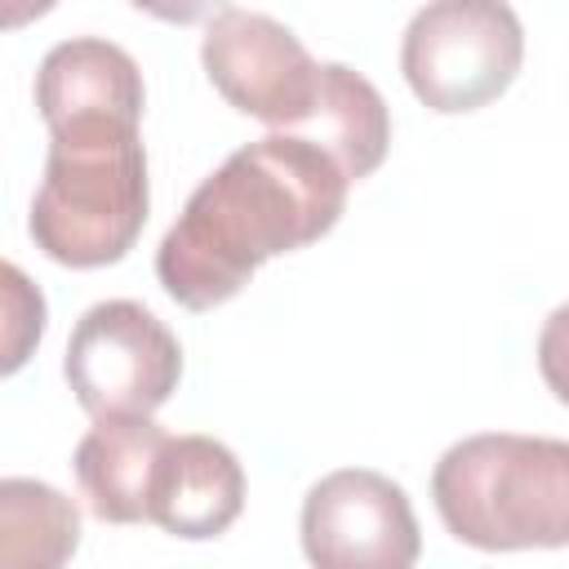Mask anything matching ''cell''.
I'll return each mask as SVG.
<instances>
[{
    "label": "cell",
    "instance_id": "8",
    "mask_svg": "<svg viewBox=\"0 0 569 569\" xmlns=\"http://www.w3.org/2000/svg\"><path fill=\"white\" fill-rule=\"evenodd\" d=\"M169 440L173 436L151 413L93 418V427L84 431L71 458L84 507L102 525L151 520V489H156V471Z\"/></svg>",
    "mask_w": 569,
    "mask_h": 569
},
{
    "label": "cell",
    "instance_id": "3",
    "mask_svg": "<svg viewBox=\"0 0 569 569\" xmlns=\"http://www.w3.org/2000/svg\"><path fill=\"white\" fill-rule=\"evenodd\" d=\"M431 498L445 529L476 551L569 547V440L467 436L440 453Z\"/></svg>",
    "mask_w": 569,
    "mask_h": 569
},
{
    "label": "cell",
    "instance_id": "10",
    "mask_svg": "<svg viewBox=\"0 0 569 569\" xmlns=\"http://www.w3.org/2000/svg\"><path fill=\"white\" fill-rule=\"evenodd\" d=\"M36 107L49 129L67 120H142L147 89L138 62L98 36H71L40 58Z\"/></svg>",
    "mask_w": 569,
    "mask_h": 569
},
{
    "label": "cell",
    "instance_id": "5",
    "mask_svg": "<svg viewBox=\"0 0 569 569\" xmlns=\"http://www.w3.org/2000/svg\"><path fill=\"white\" fill-rule=\"evenodd\" d=\"M62 373L76 405L93 418L156 413L178 391L182 347L142 302L107 298L76 320Z\"/></svg>",
    "mask_w": 569,
    "mask_h": 569
},
{
    "label": "cell",
    "instance_id": "9",
    "mask_svg": "<svg viewBox=\"0 0 569 569\" xmlns=\"http://www.w3.org/2000/svg\"><path fill=\"white\" fill-rule=\"evenodd\" d=\"M244 511V467L213 436H173L156 489H151V525L173 538L204 542L236 525Z\"/></svg>",
    "mask_w": 569,
    "mask_h": 569
},
{
    "label": "cell",
    "instance_id": "6",
    "mask_svg": "<svg viewBox=\"0 0 569 569\" xmlns=\"http://www.w3.org/2000/svg\"><path fill=\"white\" fill-rule=\"evenodd\" d=\"M209 84L240 111L280 133H298L320 98V62L307 44L258 9H218L200 40Z\"/></svg>",
    "mask_w": 569,
    "mask_h": 569
},
{
    "label": "cell",
    "instance_id": "4",
    "mask_svg": "<svg viewBox=\"0 0 569 569\" xmlns=\"http://www.w3.org/2000/svg\"><path fill=\"white\" fill-rule=\"evenodd\" d=\"M525 58V27L498 0L422 4L400 40V71L413 98L440 116L480 111L502 98Z\"/></svg>",
    "mask_w": 569,
    "mask_h": 569
},
{
    "label": "cell",
    "instance_id": "2",
    "mask_svg": "<svg viewBox=\"0 0 569 569\" xmlns=\"http://www.w3.org/2000/svg\"><path fill=\"white\" fill-rule=\"evenodd\" d=\"M147 151L133 120H67L49 129L44 178L27 231L62 267L120 262L147 227Z\"/></svg>",
    "mask_w": 569,
    "mask_h": 569
},
{
    "label": "cell",
    "instance_id": "7",
    "mask_svg": "<svg viewBox=\"0 0 569 569\" xmlns=\"http://www.w3.org/2000/svg\"><path fill=\"white\" fill-rule=\"evenodd\" d=\"M302 551L311 569H413L422 529L409 493L369 467H342L302 498Z\"/></svg>",
    "mask_w": 569,
    "mask_h": 569
},
{
    "label": "cell",
    "instance_id": "11",
    "mask_svg": "<svg viewBox=\"0 0 569 569\" xmlns=\"http://www.w3.org/2000/svg\"><path fill=\"white\" fill-rule=\"evenodd\" d=\"M298 138L316 142L338 160V169L360 182L369 178L391 147V111L373 80L351 71L347 62H320V98Z\"/></svg>",
    "mask_w": 569,
    "mask_h": 569
},
{
    "label": "cell",
    "instance_id": "12",
    "mask_svg": "<svg viewBox=\"0 0 569 569\" xmlns=\"http://www.w3.org/2000/svg\"><path fill=\"white\" fill-rule=\"evenodd\" d=\"M80 547L76 502L31 476L0 480V569H67Z\"/></svg>",
    "mask_w": 569,
    "mask_h": 569
},
{
    "label": "cell",
    "instance_id": "13",
    "mask_svg": "<svg viewBox=\"0 0 569 569\" xmlns=\"http://www.w3.org/2000/svg\"><path fill=\"white\" fill-rule=\"evenodd\" d=\"M4 373H13L44 333V298L13 262H4Z\"/></svg>",
    "mask_w": 569,
    "mask_h": 569
},
{
    "label": "cell",
    "instance_id": "1",
    "mask_svg": "<svg viewBox=\"0 0 569 569\" xmlns=\"http://www.w3.org/2000/svg\"><path fill=\"white\" fill-rule=\"evenodd\" d=\"M351 178L298 133H267L231 151L182 204L156 249V276L187 311H213L276 258L329 236Z\"/></svg>",
    "mask_w": 569,
    "mask_h": 569
},
{
    "label": "cell",
    "instance_id": "14",
    "mask_svg": "<svg viewBox=\"0 0 569 569\" xmlns=\"http://www.w3.org/2000/svg\"><path fill=\"white\" fill-rule=\"evenodd\" d=\"M538 369H542V382L551 387V396L560 405H569V302L556 307L542 320V333H538Z\"/></svg>",
    "mask_w": 569,
    "mask_h": 569
}]
</instances>
